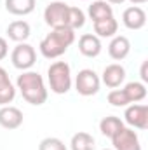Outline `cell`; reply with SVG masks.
<instances>
[{
    "label": "cell",
    "mask_w": 148,
    "mask_h": 150,
    "mask_svg": "<svg viewBox=\"0 0 148 150\" xmlns=\"http://www.w3.org/2000/svg\"><path fill=\"white\" fill-rule=\"evenodd\" d=\"M75 42V30L72 28H54L51 33H47L40 42V52L44 58L47 59H56L59 56H63L68 47Z\"/></svg>",
    "instance_id": "obj_1"
},
{
    "label": "cell",
    "mask_w": 148,
    "mask_h": 150,
    "mask_svg": "<svg viewBox=\"0 0 148 150\" xmlns=\"http://www.w3.org/2000/svg\"><path fill=\"white\" fill-rule=\"evenodd\" d=\"M18 89L21 91V96L30 103V105H44L47 101V87L42 79V75L32 70H26L18 77L16 80Z\"/></svg>",
    "instance_id": "obj_2"
},
{
    "label": "cell",
    "mask_w": 148,
    "mask_h": 150,
    "mask_svg": "<svg viewBox=\"0 0 148 150\" xmlns=\"http://www.w3.org/2000/svg\"><path fill=\"white\" fill-rule=\"evenodd\" d=\"M47 79L51 91L56 94H66L72 89V70L66 61H54L47 70Z\"/></svg>",
    "instance_id": "obj_3"
},
{
    "label": "cell",
    "mask_w": 148,
    "mask_h": 150,
    "mask_svg": "<svg viewBox=\"0 0 148 150\" xmlns=\"http://www.w3.org/2000/svg\"><path fill=\"white\" fill-rule=\"evenodd\" d=\"M11 61H12V65H14L18 70L26 72V70H30V68L35 65V61H37V52H35L33 45H30V44H26V42H21V44H18V45L12 49V52H11Z\"/></svg>",
    "instance_id": "obj_4"
},
{
    "label": "cell",
    "mask_w": 148,
    "mask_h": 150,
    "mask_svg": "<svg viewBox=\"0 0 148 150\" xmlns=\"http://www.w3.org/2000/svg\"><path fill=\"white\" fill-rule=\"evenodd\" d=\"M101 86V79L98 77V74L91 68H84L77 74L75 79V89L80 96H94L99 91Z\"/></svg>",
    "instance_id": "obj_5"
},
{
    "label": "cell",
    "mask_w": 148,
    "mask_h": 150,
    "mask_svg": "<svg viewBox=\"0 0 148 150\" xmlns=\"http://www.w3.org/2000/svg\"><path fill=\"white\" fill-rule=\"evenodd\" d=\"M70 5L65 2H51L45 11H44V19L45 23L54 30V28H63L66 26V16H68Z\"/></svg>",
    "instance_id": "obj_6"
},
{
    "label": "cell",
    "mask_w": 148,
    "mask_h": 150,
    "mask_svg": "<svg viewBox=\"0 0 148 150\" xmlns=\"http://www.w3.org/2000/svg\"><path fill=\"white\" fill-rule=\"evenodd\" d=\"M111 143H113V150H141V143L136 131L125 126L111 138Z\"/></svg>",
    "instance_id": "obj_7"
},
{
    "label": "cell",
    "mask_w": 148,
    "mask_h": 150,
    "mask_svg": "<svg viewBox=\"0 0 148 150\" xmlns=\"http://www.w3.org/2000/svg\"><path fill=\"white\" fill-rule=\"evenodd\" d=\"M124 117H125V122L131 127L148 129V107L147 105H140V103L127 105Z\"/></svg>",
    "instance_id": "obj_8"
},
{
    "label": "cell",
    "mask_w": 148,
    "mask_h": 150,
    "mask_svg": "<svg viewBox=\"0 0 148 150\" xmlns=\"http://www.w3.org/2000/svg\"><path fill=\"white\" fill-rule=\"evenodd\" d=\"M122 23L129 30H141L147 25V12L140 5H131L122 14Z\"/></svg>",
    "instance_id": "obj_9"
},
{
    "label": "cell",
    "mask_w": 148,
    "mask_h": 150,
    "mask_svg": "<svg viewBox=\"0 0 148 150\" xmlns=\"http://www.w3.org/2000/svg\"><path fill=\"white\" fill-rule=\"evenodd\" d=\"M23 124V112L18 107L5 105L0 108V126L5 129H18Z\"/></svg>",
    "instance_id": "obj_10"
},
{
    "label": "cell",
    "mask_w": 148,
    "mask_h": 150,
    "mask_svg": "<svg viewBox=\"0 0 148 150\" xmlns=\"http://www.w3.org/2000/svg\"><path fill=\"white\" fill-rule=\"evenodd\" d=\"M125 80V70L122 65L118 63H111L108 65L105 70H103V77H101V82L110 87V89H117L122 82Z\"/></svg>",
    "instance_id": "obj_11"
},
{
    "label": "cell",
    "mask_w": 148,
    "mask_h": 150,
    "mask_svg": "<svg viewBox=\"0 0 148 150\" xmlns=\"http://www.w3.org/2000/svg\"><path fill=\"white\" fill-rule=\"evenodd\" d=\"M103 45H101V40L99 37H96L94 33H85L78 38V51L80 54H84L85 58H96L99 56Z\"/></svg>",
    "instance_id": "obj_12"
},
{
    "label": "cell",
    "mask_w": 148,
    "mask_h": 150,
    "mask_svg": "<svg viewBox=\"0 0 148 150\" xmlns=\"http://www.w3.org/2000/svg\"><path fill=\"white\" fill-rule=\"evenodd\" d=\"M131 52V42L129 38L124 35H115L111 38L110 45H108V54L111 59L115 61H122L127 58V54Z\"/></svg>",
    "instance_id": "obj_13"
},
{
    "label": "cell",
    "mask_w": 148,
    "mask_h": 150,
    "mask_svg": "<svg viewBox=\"0 0 148 150\" xmlns=\"http://www.w3.org/2000/svg\"><path fill=\"white\" fill-rule=\"evenodd\" d=\"M30 33H32V28H30V25H28L26 21H23V19L12 21V23L7 26V35H9V38L14 40V42H18V44L25 42L26 38L30 37Z\"/></svg>",
    "instance_id": "obj_14"
},
{
    "label": "cell",
    "mask_w": 148,
    "mask_h": 150,
    "mask_svg": "<svg viewBox=\"0 0 148 150\" xmlns=\"http://www.w3.org/2000/svg\"><path fill=\"white\" fill-rule=\"evenodd\" d=\"M94 25V33H96V37L99 38H110V37H115V33H117V30H118V23H117V19L110 16V18H105V19H99V21H96V23H92Z\"/></svg>",
    "instance_id": "obj_15"
},
{
    "label": "cell",
    "mask_w": 148,
    "mask_h": 150,
    "mask_svg": "<svg viewBox=\"0 0 148 150\" xmlns=\"http://www.w3.org/2000/svg\"><path fill=\"white\" fill-rule=\"evenodd\" d=\"M87 14H89V18L92 19V23H96V21H99V19H105V18L113 16V9H111V5L106 0H94V2L89 5Z\"/></svg>",
    "instance_id": "obj_16"
},
{
    "label": "cell",
    "mask_w": 148,
    "mask_h": 150,
    "mask_svg": "<svg viewBox=\"0 0 148 150\" xmlns=\"http://www.w3.org/2000/svg\"><path fill=\"white\" fill-rule=\"evenodd\" d=\"M35 4L37 0H5V9L14 16H26L33 12Z\"/></svg>",
    "instance_id": "obj_17"
},
{
    "label": "cell",
    "mask_w": 148,
    "mask_h": 150,
    "mask_svg": "<svg viewBox=\"0 0 148 150\" xmlns=\"http://www.w3.org/2000/svg\"><path fill=\"white\" fill-rule=\"evenodd\" d=\"M122 91L127 96L129 103H140V101H143L147 98V93H148L147 86L143 82H129V84H125V87Z\"/></svg>",
    "instance_id": "obj_18"
},
{
    "label": "cell",
    "mask_w": 148,
    "mask_h": 150,
    "mask_svg": "<svg viewBox=\"0 0 148 150\" xmlns=\"http://www.w3.org/2000/svg\"><path fill=\"white\" fill-rule=\"evenodd\" d=\"M122 127H124V122H122L118 117H115V115L103 117L101 122H99V131H101V134L106 136V138H110V140L122 129Z\"/></svg>",
    "instance_id": "obj_19"
},
{
    "label": "cell",
    "mask_w": 148,
    "mask_h": 150,
    "mask_svg": "<svg viewBox=\"0 0 148 150\" xmlns=\"http://www.w3.org/2000/svg\"><path fill=\"white\" fill-rule=\"evenodd\" d=\"M70 147L72 150H94V138L85 131H78L72 136Z\"/></svg>",
    "instance_id": "obj_20"
},
{
    "label": "cell",
    "mask_w": 148,
    "mask_h": 150,
    "mask_svg": "<svg viewBox=\"0 0 148 150\" xmlns=\"http://www.w3.org/2000/svg\"><path fill=\"white\" fill-rule=\"evenodd\" d=\"M85 25V14L82 9L78 7H72L68 9V16H66V28H72V30H78Z\"/></svg>",
    "instance_id": "obj_21"
},
{
    "label": "cell",
    "mask_w": 148,
    "mask_h": 150,
    "mask_svg": "<svg viewBox=\"0 0 148 150\" xmlns=\"http://www.w3.org/2000/svg\"><path fill=\"white\" fill-rule=\"evenodd\" d=\"M14 98H16V87L11 82V79L5 82H0V107L9 105Z\"/></svg>",
    "instance_id": "obj_22"
},
{
    "label": "cell",
    "mask_w": 148,
    "mask_h": 150,
    "mask_svg": "<svg viewBox=\"0 0 148 150\" xmlns=\"http://www.w3.org/2000/svg\"><path fill=\"white\" fill-rule=\"evenodd\" d=\"M108 103L111 107H127L129 100H127V96L124 94L122 89H111L108 93Z\"/></svg>",
    "instance_id": "obj_23"
},
{
    "label": "cell",
    "mask_w": 148,
    "mask_h": 150,
    "mask_svg": "<svg viewBox=\"0 0 148 150\" xmlns=\"http://www.w3.org/2000/svg\"><path fill=\"white\" fill-rule=\"evenodd\" d=\"M38 150H66V145L59 138H44L38 145Z\"/></svg>",
    "instance_id": "obj_24"
},
{
    "label": "cell",
    "mask_w": 148,
    "mask_h": 150,
    "mask_svg": "<svg viewBox=\"0 0 148 150\" xmlns=\"http://www.w3.org/2000/svg\"><path fill=\"white\" fill-rule=\"evenodd\" d=\"M9 54V45H7V40L4 37H0V61Z\"/></svg>",
    "instance_id": "obj_25"
},
{
    "label": "cell",
    "mask_w": 148,
    "mask_h": 150,
    "mask_svg": "<svg viewBox=\"0 0 148 150\" xmlns=\"http://www.w3.org/2000/svg\"><path fill=\"white\" fill-rule=\"evenodd\" d=\"M147 68H148V59H145V61H143V65H141V80H143V82H148Z\"/></svg>",
    "instance_id": "obj_26"
},
{
    "label": "cell",
    "mask_w": 148,
    "mask_h": 150,
    "mask_svg": "<svg viewBox=\"0 0 148 150\" xmlns=\"http://www.w3.org/2000/svg\"><path fill=\"white\" fill-rule=\"evenodd\" d=\"M5 80H9V74H7L5 68L0 67V82H5Z\"/></svg>",
    "instance_id": "obj_27"
},
{
    "label": "cell",
    "mask_w": 148,
    "mask_h": 150,
    "mask_svg": "<svg viewBox=\"0 0 148 150\" xmlns=\"http://www.w3.org/2000/svg\"><path fill=\"white\" fill-rule=\"evenodd\" d=\"M131 4H134V5H140V4H145V2H148V0H129Z\"/></svg>",
    "instance_id": "obj_28"
},
{
    "label": "cell",
    "mask_w": 148,
    "mask_h": 150,
    "mask_svg": "<svg viewBox=\"0 0 148 150\" xmlns=\"http://www.w3.org/2000/svg\"><path fill=\"white\" fill-rule=\"evenodd\" d=\"M108 4H122V2H125V0H106Z\"/></svg>",
    "instance_id": "obj_29"
},
{
    "label": "cell",
    "mask_w": 148,
    "mask_h": 150,
    "mask_svg": "<svg viewBox=\"0 0 148 150\" xmlns=\"http://www.w3.org/2000/svg\"><path fill=\"white\" fill-rule=\"evenodd\" d=\"M103 150H113V149H103Z\"/></svg>",
    "instance_id": "obj_30"
}]
</instances>
